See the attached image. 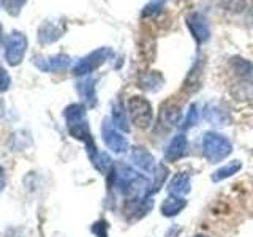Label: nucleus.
Instances as JSON below:
<instances>
[{
  "instance_id": "obj_1",
  "label": "nucleus",
  "mask_w": 253,
  "mask_h": 237,
  "mask_svg": "<svg viewBox=\"0 0 253 237\" xmlns=\"http://www.w3.org/2000/svg\"><path fill=\"white\" fill-rule=\"evenodd\" d=\"M114 187L119 190V193L125 196V202L144 199L150 195V182L142 174L136 172L128 164L119 163L113 169Z\"/></svg>"
},
{
  "instance_id": "obj_2",
  "label": "nucleus",
  "mask_w": 253,
  "mask_h": 237,
  "mask_svg": "<svg viewBox=\"0 0 253 237\" xmlns=\"http://www.w3.org/2000/svg\"><path fill=\"white\" fill-rule=\"evenodd\" d=\"M233 152V144L223 134L208 131L203 134V154L211 164L223 161Z\"/></svg>"
},
{
  "instance_id": "obj_3",
  "label": "nucleus",
  "mask_w": 253,
  "mask_h": 237,
  "mask_svg": "<svg viewBox=\"0 0 253 237\" xmlns=\"http://www.w3.org/2000/svg\"><path fill=\"white\" fill-rule=\"evenodd\" d=\"M126 113H128L130 120L139 130H147L154 123V109L149 100L134 95L126 101Z\"/></svg>"
},
{
  "instance_id": "obj_4",
  "label": "nucleus",
  "mask_w": 253,
  "mask_h": 237,
  "mask_svg": "<svg viewBox=\"0 0 253 237\" xmlns=\"http://www.w3.org/2000/svg\"><path fill=\"white\" fill-rule=\"evenodd\" d=\"M111 55H113V51L109 47H98L93 52L87 54L85 57H83L76 65L73 67V75L75 76H84L89 75L92 71H95L98 67H101Z\"/></svg>"
},
{
  "instance_id": "obj_5",
  "label": "nucleus",
  "mask_w": 253,
  "mask_h": 237,
  "mask_svg": "<svg viewBox=\"0 0 253 237\" xmlns=\"http://www.w3.org/2000/svg\"><path fill=\"white\" fill-rule=\"evenodd\" d=\"M27 49V38L21 32H11L5 43V59L11 67L19 65Z\"/></svg>"
},
{
  "instance_id": "obj_6",
  "label": "nucleus",
  "mask_w": 253,
  "mask_h": 237,
  "mask_svg": "<svg viewBox=\"0 0 253 237\" xmlns=\"http://www.w3.org/2000/svg\"><path fill=\"white\" fill-rule=\"evenodd\" d=\"M101 136H103V141H105L106 147L113 150L114 154H125L126 150H128V141H126L121 133L116 131L114 125L111 123L108 118L103 120Z\"/></svg>"
},
{
  "instance_id": "obj_7",
  "label": "nucleus",
  "mask_w": 253,
  "mask_h": 237,
  "mask_svg": "<svg viewBox=\"0 0 253 237\" xmlns=\"http://www.w3.org/2000/svg\"><path fill=\"white\" fill-rule=\"evenodd\" d=\"M187 27L190 30V34L193 35L198 44H204L209 41L211 38V29H209V22L204 18L201 13H190L187 16Z\"/></svg>"
},
{
  "instance_id": "obj_8",
  "label": "nucleus",
  "mask_w": 253,
  "mask_h": 237,
  "mask_svg": "<svg viewBox=\"0 0 253 237\" xmlns=\"http://www.w3.org/2000/svg\"><path fill=\"white\" fill-rule=\"evenodd\" d=\"M180 120V108L176 103H163L160 111H158V128L162 131H169L174 126H177Z\"/></svg>"
},
{
  "instance_id": "obj_9",
  "label": "nucleus",
  "mask_w": 253,
  "mask_h": 237,
  "mask_svg": "<svg viewBox=\"0 0 253 237\" xmlns=\"http://www.w3.org/2000/svg\"><path fill=\"white\" fill-rule=\"evenodd\" d=\"M187 147H188V141H187L185 133L176 134L165 150V160L169 163H176L182 157H185Z\"/></svg>"
},
{
  "instance_id": "obj_10",
  "label": "nucleus",
  "mask_w": 253,
  "mask_h": 237,
  "mask_svg": "<svg viewBox=\"0 0 253 237\" xmlns=\"http://www.w3.org/2000/svg\"><path fill=\"white\" fill-rule=\"evenodd\" d=\"M34 63L42 71H46V73H55V71H62V70L68 68L71 60L68 55L59 54V55H52V57H37L34 60Z\"/></svg>"
},
{
  "instance_id": "obj_11",
  "label": "nucleus",
  "mask_w": 253,
  "mask_h": 237,
  "mask_svg": "<svg viewBox=\"0 0 253 237\" xmlns=\"http://www.w3.org/2000/svg\"><path fill=\"white\" fill-rule=\"evenodd\" d=\"M65 26L60 21H46L42 27L38 29V38L43 44H51L63 35Z\"/></svg>"
},
{
  "instance_id": "obj_12",
  "label": "nucleus",
  "mask_w": 253,
  "mask_h": 237,
  "mask_svg": "<svg viewBox=\"0 0 253 237\" xmlns=\"http://www.w3.org/2000/svg\"><path fill=\"white\" fill-rule=\"evenodd\" d=\"M165 84V78L160 71H146L138 79L139 89L146 92H158Z\"/></svg>"
},
{
  "instance_id": "obj_13",
  "label": "nucleus",
  "mask_w": 253,
  "mask_h": 237,
  "mask_svg": "<svg viewBox=\"0 0 253 237\" xmlns=\"http://www.w3.org/2000/svg\"><path fill=\"white\" fill-rule=\"evenodd\" d=\"M190 190H192V182H190V176L185 172L176 174L168 184V193L171 196L184 198L187 193H190Z\"/></svg>"
},
{
  "instance_id": "obj_14",
  "label": "nucleus",
  "mask_w": 253,
  "mask_h": 237,
  "mask_svg": "<svg viewBox=\"0 0 253 237\" xmlns=\"http://www.w3.org/2000/svg\"><path fill=\"white\" fill-rule=\"evenodd\" d=\"M131 158H133L134 164H136L141 171L149 172V171L155 169V158L144 147H133L131 149Z\"/></svg>"
},
{
  "instance_id": "obj_15",
  "label": "nucleus",
  "mask_w": 253,
  "mask_h": 237,
  "mask_svg": "<svg viewBox=\"0 0 253 237\" xmlns=\"http://www.w3.org/2000/svg\"><path fill=\"white\" fill-rule=\"evenodd\" d=\"M187 207V199L184 198H179V196H168L166 199L162 202L160 205V212L163 217H168V218H172L179 215V213Z\"/></svg>"
},
{
  "instance_id": "obj_16",
  "label": "nucleus",
  "mask_w": 253,
  "mask_h": 237,
  "mask_svg": "<svg viewBox=\"0 0 253 237\" xmlns=\"http://www.w3.org/2000/svg\"><path fill=\"white\" fill-rule=\"evenodd\" d=\"M229 67L233 68L234 73L242 78V79H247V81H253V63L241 59V57H233L229 60Z\"/></svg>"
},
{
  "instance_id": "obj_17",
  "label": "nucleus",
  "mask_w": 253,
  "mask_h": 237,
  "mask_svg": "<svg viewBox=\"0 0 253 237\" xmlns=\"http://www.w3.org/2000/svg\"><path fill=\"white\" fill-rule=\"evenodd\" d=\"M241 169H242V161L241 160H233V161H229L228 164L218 168L217 171H213L212 180L213 182H221L225 179H229V177H233L234 174L239 172Z\"/></svg>"
},
{
  "instance_id": "obj_18",
  "label": "nucleus",
  "mask_w": 253,
  "mask_h": 237,
  "mask_svg": "<svg viewBox=\"0 0 253 237\" xmlns=\"http://www.w3.org/2000/svg\"><path fill=\"white\" fill-rule=\"evenodd\" d=\"M78 92L81 93L83 100L87 103L89 106H95L97 98H95V79L93 78H87L84 81L78 84Z\"/></svg>"
},
{
  "instance_id": "obj_19",
  "label": "nucleus",
  "mask_w": 253,
  "mask_h": 237,
  "mask_svg": "<svg viewBox=\"0 0 253 237\" xmlns=\"http://www.w3.org/2000/svg\"><path fill=\"white\" fill-rule=\"evenodd\" d=\"M128 113L124 109L121 103H116L113 106V125L117 126L119 130H122L125 133L130 131V120H128Z\"/></svg>"
},
{
  "instance_id": "obj_20",
  "label": "nucleus",
  "mask_w": 253,
  "mask_h": 237,
  "mask_svg": "<svg viewBox=\"0 0 253 237\" xmlns=\"http://www.w3.org/2000/svg\"><path fill=\"white\" fill-rule=\"evenodd\" d=\"M154 184H152V188H150V195L154 193H158L160 192V188L165 185V180L168 179V166H166L165 163H157L155 164V169H154Z\"/></svg>"
},
{
  "instance_id": "obj_21",
  "label": "nucleus",
  "mask_w": 253,
  "mask_h": 237,
  "mask_svg": "<svg viewBox=\"0 0 253 237\" xmlns=\"http://www.w3.org/2000/svg\"><path fill=\"white\" fill-rule=\"evenodd\" d=\"M204 117L213 125H226L228 123V116L225 111H221L215 105H209L204 109Z\"/></svg>"
},
{
  "instance_id": "obj_22",
  "label": "nucleus",
  "mask_w": 253,
  "mask_h": 237,
  "mask_svg": "<svg viewBox=\"0 0 253 237\" xmlns=\"http://www.w3.org/2000/svg\"><path fill=\"white\" fill-rule=\"evenodd\" d=\"M63 116H65L67 125L79 122V120H83V118H85V108L83 105H76V103H75V105H70L65 109Z\"/></svg>"
},
{
  "instance_id": "obj_23",
  "label": "nucleus",
  "mask_w": 253,
  "mask_h": 237,
  "mask_svg": "<svg viewBox=\"0 0 253 237\" xmlns=\"http://www.w3.org/2000/svg\"><path fill=\"white\" fill-rule=\"evenodd\" d=\"M201 76H203V62H201V59H198V62L193 65V68L190 70V73H188V76L185 79V87H187V89L190 87V89L193 90V85L200 87Z\"/></svg>"
},
{
  "instance_id": "obj_24",
  "label": "nucleus",
  "mask_w": 253,
  "mask_h": 237,
  "mask_svg": "<svg viewBox=\"0 0 253 237\" xmlns=\"http://www.w3.org/2000/svg\"><path fill=\"white\" fill-rule=\"evenodd\" d=\"M92 163H93V166L97 168L100 172H103V174H106V172H109V169H111V158L106 155V154H103V152H98L97 155H95L92 160H90Z\"/></svg>"
},
{
  "instance_id": "obj_25",
  "label": "nucleus",
  "mask_w": 253,
  "mask_h": 237,
  "mask_svg": "<svg viewBox=\"0 0 253 237\" xmlns=\"http://www.w3.org/2000/svg\"><path fill=\"white\" fill-rule=\"evenodd\" d=\"M220 5L229 13H242L247 6L245 0H220Z\"/></svg>"
},
{
  "instance_id": "obj_26",
  "label": "nucleus",
  "mask_w": 253,
  "mask_h": 237,
  "mask_svg": "<svg viewBox=\"0 0 253 237\" xmlns=\"http://www.w3.org/2000/svg\"><path fill=\"white\" fill-rule=\"evenodd\" d=\"M26 2H27V0H2V5L8 11V14L18 16L19 11L22 10V6L26 5Z\"/></svg>"
},
{
  "instance_id": "obj_27",
  "label": "nucleus",
  "mask_w": 253,
  "mask_h": 237,
  "mask_svg": "<svg viewBox=\"0 0 253 237\" xmlns=\"http://www.w3.org/2000/svg\"><path fill=\"white\" fill-rule=\"evenodd\" d=\"M198 118H200V116H198V106L192 105V106H190V109H188V113H187V117H185V120H184V125H182V128L187 130V128H190V126L196 125Z\"/></svg>"
},
{
  "instance_id": "obj_28",
  "label": "nucleus",
  "mask_w": 253,
  "mask_h": 237,
  "mask_svg": "<svg viewBox=\"0 0 253 237\" xmlns=\"http://www.w3.org/2000/svg\"><path fill=\"white\" fill-rule=\"evenodd\" d=\"M163 3H165V0H155V2H152V3H149L144 10H142V16H152V14H155V13H158L162 10V6H163Z\"/></svg>"
},
{
  "instance_id": "obj_29",
  "label": "nucleus",
  "mask_w": 253,
  "mask_h": 237,
  "mask_svg": "<svg viewBox=\"0 0 253 237\" xmlns=\"http://www.w3.org/2000/svg\"><path fill=\"white\" fill-rule=\"evenodd\" d=\"M92 233L97 237H108V223L106 221H97L92 225Z\"/></svg>"
},
{
  "instance_id": "obj_30",
  "label": "nucleus",
  "mask_w": 253,
  "mask_h": 237,
  "mask_svg": "<svg viewBox=\"0 0 253 237\" xmlns=\"http://www.w3.org/2000/svg\"><path fill=\"white\" fill-rule=\"evenodd\" d=\"M10 76H8V73L3 70V68H0V92H6L8 90V87H10Z\"/></svg>"
},
{
  "instance_id": "obj_31",
  "label": "nucleus",
  "mask_w": 253,
  "mask_h": 237,
  "mask_svg": "<svg viewBox=\"0 0 253 237\" xmlns=\"http://www.w3.org/2000/svg\"><path fill=\"white\" fill-rule=\"evenodd\" d=\"M180 226H177V225H174V226H171L168 231H166V237H177L179 234H180Z\"/></svg>"
},
{
  "instance_id": "obj_32",
  "label": "nucleus",
  "mask_w": 253,
  "mask_h": 237,
  "mask_svg": "<svg viewBox=\"0 0 253 237\" xmlns=\"http://www.w3.org/2000/svg\"><path fill=\"white\" fill-rule=\"evenodd\" d=\"M3 187H5V174H3V169L0 168V192H2Z\"/></svg>"
},
{
  "instance_id": "obj_33",
  "label": "nucleus",
  "mask_w": 253,
  "mask_h": 237,
  "mask_svg": "<svg viewBox=\"0 0 253 237\" xmlns=\"http://www.w3.org/2000/svg\"><path fill=\"white\" fill-rule=\"evenodd\" d=\"M0 41H2V26H0Z\"/></svg>"
},
{
  "instance_id": "obj_34",
  "label": "nucleus",
  "mask_w": 253,
  "mask_h": 237,
  "mask_svg": "<svg viewBox=\"0 0 253 237\" xmlns=\"http://www.w3.org/2000/svg\"><path fill=\"white\" fill-rule=\"evenodd\" d=\"M196 237H209V236H206V234H198Z\"/></svg>"
}]
</instances>
